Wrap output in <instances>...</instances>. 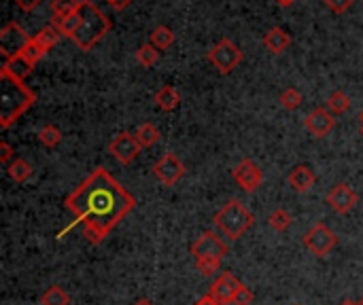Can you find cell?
<instances>
[{
  "label": "cell",
  "mask_w": 363,
  "mask_h": 305,
  "mask_svg": "<svg viewBox=\"0 0 363 305\" xmlns=\"http://www.w3.org/2000/svg\"><path fill=\"white\" fill-rule=\"evenodd\" d=\"M64 206L75 216V223L68 225L62 234H58V238H62L66 231L81 225L87 242L100 244L136 208V199L126 191L124 185L115 181L109 174V170L96 168L64 199Z\"/></svg>",
  "instance_id": "6da1fadb"
},
{
  "label": "cell",
  "mask_w": 363,
  "mask_h": 305,
  "mask_svg": "<svg viewBox=\"0 0 363 305\" xmlns=\"http://www.w3.org/2000/svg\"><path fill=\"white\" fill-rule=\"evenodd\" d=\"M36 102V93L23 79L0 66V127L7 130Z\"/></svg>",
  "instance_id": "7a4b0ae2"
},
{
  "label": "cell",
  "mask_w": 363,
  "mask_h": 305,
  "mask_svg": "<svg viewBox=\"0 0 363 305\" xmlns=\"http://www.w3.org/2000/svg\"><path fill=\"white\" fill-rule=\"evenodd\" d=\"M79 15H81V25L70 41L81 51H89L104 34H109L111 19L107 17V13H102V9L96 7L91 0H81Z\"/></svg>",
  "instance_id": "3957f363"
},
{
  "label": "cell",
  "mask_w": 363,
  "mask_h": 305,
  "mask_svg": "<svg viewBox=\"0 0 363 305\" xmlns=\"http://www.w3.org/2000/svg\"><path fill=\"white\" fill-rule=\"evenodd\" d=\"M212 223L228 240H240L255 225V214L242 201L230 199L226 206L214 214Z\"/></svg>",
  "instance_id": "277c9868"
},
{
  "label": "cell",
  "mask_w": 363,
  "mask_h": 305,
  "mask_svg": "<svg viewBox=\"0 0 363 305\" xmlns=\"http://www.w3.org/2000/svg\"><path fill=\"white\" fill-rule=\"evenodd\" d=\"M208 60L221 74H230L242 62V51L230 38H223L208 51Z\"/></svg>",
  "instance_id": "5b68a950"
},
{
  "label": "cell",
  "mask_w": 363,
  "mask_h": 305,
  "mask_svg": "<svg viewBox=\"0 0 363 305\" xmlns=\"http://www.w3.org/2000/svg\"><path fill=\"white\" fill-rule=\"evenodd\" d=\"M336 234L325 225V223H317L314 227H310V231H306V236L302 238V244L306 246V250H310L314 257H327V254L336 248Z\"/></svg>",
  "instance_id": "8992f818"
},
{
  "label": "cell",
  "mask_w": 363,
  "mask_h": 305,
  "mask_svg": "<svg viewBox=\"0 0 363 305\" xmlns=\"http://www.w3.org/2000/svg\"><path fill=\"white\" fill-rule=\"evenodd\" d=\"M30 34L21 28L17 21H9L5 23L3 32H0V54H3L5 62L15 58L17 54H21L23 47L30 43Z\"/></svg>",
  "instance_id": "52a82bcc"
},
{
  "label": "cell",
  "mask_w": 363,
  "mask_h": 305,
  "mask_svg": "<svg viewBox=\"0 0 363 305\" xmlns=\"http://www.w3.org/2000/svg\"><path fill=\"white\" fill-rule=\"evenodd\" d=\"M189 250L193 254V259H221L223 261L230 248L214 231H204L200 238H196V242L191 244Z\"/></svg>",
  "instance_id": "ba28073f"
},
{
  "label": "cell",
  "mask_w": 363,
  "mask_h": 305,
  "mask_svg": "<svg viewBox=\"0 0 363 305\" xmlns=\"http://www.w3.org/2000/svg\"><path fill=\"white\" fill-rule=\"evenodd\" d=\"M232 178L245 193H253L263 185V170L253 159H242L232 168Z\"/></svg>",
  "instance_id": "9c48e42d"
},
{
  "label": "cell",
  "mask_w": 363,
  "mask_h": 305,
  "mask_svg": "<svg viewBox=\"0 0 363 305\" xmlns=\"http://www.w3.org/2000/svg\"><path fill=\"white\" fill-rule=\"evenodd\" d=\"M140 144L136 140L134 134L130 132H119L117 136H113V140L109 142V152L111 155L119 161V163H132L136 157H138V152H140Z\"/></svg>",
  "instance_id": "30bf717a"
},
{
  "label": "cell",
  "mask_w": 363,
  "mask_h": 305,
  "mask_svg": "<svg viewBox=\"0 0 363 305\" xmlns=\"http://www.w3.org/2000/svg\"><path fill=\"white\" fill-rule=\"evenodd\" d=\"M153 174H155V178H157L162 185L175 187L181 181V178L185 176V166L175 155V152H166V155L153 166Z\"/></svg>",
  "instance_id": "8fae6325"
},
{
  "label": "cell",
  "mask_w": 363,
  "mask_h": 305,
  "mask_svg": "<svg viewBox=\"0 0 363 305\" xmlns=\"http://www.w3.org/2000/svg\"><path fill=\"white\" fill-rule=\"evenodd\" d=\"M327 206L336 212V214H349L355 206H357V201H359V195L353 191L351 185L346 183H338L329 189L327 197Z\"/></svg>",
  "instance_id": "7c38bea8"
},
{
  "label": "cell",
  "mask_w": 363,
  "mask_h": 305,
  "mask_svg": "<svg viewBox=\"0 0 363 305\" xmlns=\"http://www.w3.org/2000/svg\"><path fill=\"white\" fill-rule=\"evenodd\" d=\"M240 284H242V282H240V280H238L232 271H223V273L210 284V289H208V297L214 299L217 303L228 305V303L234 301V295L238 293Z\"/></svg>",
  "instance_id": "4fadbf2b"
},
{
  "label": "cell",
  "mask_w": 363,
  "mask_h": 305,
  "mask_svg": "<svg viewBox=\"0 0 363 305\" xmlns=\"http://www.w3.org/2000/svg\"><path fill=\"white\" fill-rule=\"evenodd\" d=\"M306 130L314 136V138H325L333 132V127H336V117L325 109V106H319V109H314L306 121Z\"/></svg>",
  "instance_id": "5bb4252c"
},
{
  "label": "cell",
  "mask_w": 363,
  "mask_h": 305,
  "mask_svg": "<svg viewBox=\"0 0 363 305\" xmlns=\"http://www.w3.org/2000/svg\"><path fill=\"white\" fill-rule=\"evenodd\" d=\"M287 183H289V187H292L294 191L306 193V191H310V189L314 187V183H317V176H314L312 168L300 163V166H296L292 172H289Z\"/></svg>",
  "instance_id": "9a60e30c"
},
{
  "label": "cell",
  "mask_w": 363,
  "mask_h": 305,
  "mask_svg": "<svg viewBox=\"0 0 363 305\" xmlns=\"http://www.w3.org/2000/svg\"><path fill=\"white\" fill-rule=\"evenodd\" d=\"M289 45H292V36H289L280 25H274V28H270L268 32L263 34V47L274 56L285 54V51L289 49Z\"/></svg>",
  "instance_id": "2e32d148"
},
{
  "label": "cell",
  "mask_w": 363,
  "mask_h": 305,
  "mask_svg": "<svg viewBox=\"0 0 363 305\" xmlns=\"http://www.w3.org/2000/svg\"><path fill=\"white\" fill-rule=\"evenodd\" d=\"M155 104L157 109H162L164 113H170L181 104V93L173 87V85H164L155 91Z\"/></svg>",
  "instance_id": "e0dca14e"
},
{
  "label": "cell",
  "mask_w": 363,
  "mask_h": 305,
  "mask_svg": "<svg viewBox=\"0 0 363 305\" xmlns=\"http://www.w3.org/2000/svg\"><path fill=\"white\" fill-rule=\"evenodd\" d=\"M52 25H56L62 36L72 38V36H75V32L79 30V25H81V15H79V11H77V13H72V15H68V17H54V19H52Z\"/></svg>",
  "instance_id": "ac0fdd59"
},
{
  "label": "cell",
  "mask_w": 363,
  "mask_h": 305,
  "mask_svg": "<svg viewBox=\"0 0 363 305\" xmlns=\"http://www.w3.org/2000/svg\"><path fill=\"white\" fill-rule=\"evenodd\" d=\"M7 172H9V178H11L13 183L21 185V183H26L28 178L32 176V166H30L26 159L15 157V159L7 166Z\"/></svg>",
  "instance_id": "d6986e66"
},
{
  "label": "cell",
  "mask_w": 363,
  "mask_h": 305,
  "mask_svg": "<svg viewBox=\"0 0 363 305\" xmlns=\"http://www.w3.org/2000/svg\"><path fill=\"white\" fill-rule=\"evenodd\" d=\"M325 109H327L333 117H340V115H344V113L351 109V98H349L344 91L336 89V91L327 98V102H325Z\"/></svg>",
  "instance_id": "ffe728a7"
},
{
  "label": "cell",
  "mask_w": 363,
  "mask_h": 305,
  "mask_svg": "<svg viewBox=\"0 0 363 305\" xmlns=\"http://www.w3.org/2000/svg\"><path fill=\"white\" fill-rule=\"evenodd\" d=\"M32 38H34L45 51H52V49L58 45V41L62 38V34H60V30L56 28V25H45V28H43L41 32H36Z\"/></svg>",
  "instance_id": "44dd1931"
},
{
  "label": "cell",
  "mask_w": 363,
  "mask_h": 305,
  "mask_svg": "<svg viewBox=\"0 0 363 305\" xmlns=\"http://www.w3.org/2000/svg\"><path fill=\"white\" fill-rule=\"evenodd\" d=\"M41 305H70V295L62 286L54 284L41 295Z\"/></svg>",
  "instance_id": "7402d4cb"
},
{
  "label": "cell",
  "mask_w": 363,
  "mask_h": 305,
  "mask_svg": "<svg viewBox=\"0 0 363 305\" xmlns=\"http://www.w3.org/2000/svg\"><path fill=\"white\" fill-rule=\"evenodd\" d=\"M134 136H136V140H138V144L142 148H149V146H153L160 140V130L153 123H142Z\"/></svg>",
  "instance_id": "603a6c76"
},
{
  "label": "cell",
  "mask_w": 363,
  "mask_h": 305,
  "mask_svg": "<svg viewBox=\"0 0 363 305\" xmlns=\"http://www.w3.org/2000/svg\"><path fill=\"white\" fill-rule=\"evenodd\" d=\"M3 68H7L11 74H15V76H19V79H26V76L32 72V64L23 58L21 54H17L15 58H11V60H7L5 64H3Z\"/></svg>",
  "instance_id": "cb8c5ba5"
},
{
  "label": "cell",
  "mask_w": 363,
  "mask_h": 305,
  "mask_svg": "<svg viewBox=\"0 0 363 305\" xmlns=\"http://www.w3.org/2000/svg\"><path fill=\"white\" fill-rule=\"evenodd\" d=\"M160 60V49H155L151 43H144L136 49V62L144 68H151L155 66Z\"/></svg>",
  "instance_id": "d4e9b609"
},
{
  "label": "cell",
  "mask_w": 363,
  "mask_h": 305,
  "mask_svg": "<svg viewBox=\"0 0 363 305\" xmlns=\"http://www.w3.org/2000/svg\"><path fill=\"white\" fill-rule=\"evenodd\" d=\"M173 43H175V32L168 28V25H157L151 32V45L155 49H168Z\"/></svg>",
  "instance_id": "484cf974"
},
{
  "label": "cell",
  "mask_w": 363,
  "mask_h": 305,
  "mask_svg": "<svg viewBox=\"0 0 363 305\" xmlns=\"http://www.w3.org/2000/svg\"><path fill=\"white\" fill-rule=\"evenodd\" d=\"M292 223H294V216L283 208L268 214V225H270V229H274V231H287V229L292 227Z\"/></svg>",
  "instance_id": "4316f807"
},
{
  "label": "cell",
  "mask_w": 363,
  "mask_h": 305,
  "mask_svg": "<svg viewBox=\"0 0 363 305\" xmlns=\"http://www.w3.org/2000/svg\"><path fill=\"white\" fill-rule=\"evenodd\" d=\"M81 9V0H52L54 17H68Z\"/></svg>",
  "instance_id": "83f0119b"
},
{
  "label": "cell",
  "mask_w": 363,
  "mask_h": 305,
  "mask_svg": "<svg viewBox=\"0 0 363 305\" xmlns=\"http://www.w3.org/2000/svg\"><path fill=\"white\" fill-rule=\"evenodd\" d=\"M38 140L47 148H56L62 142V132L58 130L56 125H45L38 130Z\"/></svg>",
  "instance_id": "f1b7e54d"
},
{
  "label": "cell",
  "mask_w": 363,
  "mask_h": 305,
  "mask_svg": "<svg viewBox=\"0 0 363 305\" xmlns=\"http://www.w3.org/2000/svg\"><path fill=\"white\" fill-rule=\"evenodd\" d=\"M302 102H304V98L296 87H289L280 93V106L285 111H298L302 106Z\"/></svg>",
  "instance_id": "f546056e"
},
{
  "label": "cell",
  "mask_w": 363,
  "mask_h": 305,
  "mask_svg": "<svg viewBox=\"0 0 363 305\" xmlns=\"http://www.w3.org/2000/svg\"><path fill=\"white\" fill-rule=\"evenodd\" d=\"M45 54H47V51H45L34 38H30V43H28L26 47H23V51H21V56L26 58L32 66H36V64L45 58Z\"/></svg>",
  "instance_id": "4dcf8cb0"
},
{
  "label": "cell",
  "mask_w": 363,
  "mask_h": 305,
  "mask_svg": "<svg viewBox=\"0 0 363 305\" xmlns=\"http://www.w3.org/2000/svg\"><path fill=\"white\" fill-rule=\"evenodd\" d=\"M221 267V259H196V269L202 275H214Z\"/></svg>",
  "instance_id": "1f68e13d"
},
{
  "label": "cell",
  "mask_w": 363,
  "mask_h": 305,
  "mask_svg": "<svg viewBox=\"0 0 363 305\" xmlns=\"http://www.w3.org/2000/svg\"><path fill=\"white\" fill-rule=\"evenodd\" d=\"M253 299H255L253 291H251L247 284H240L238 293L234 295V301H232V305H251V303H253Z\"/></svg>",
  "instance_id": "d6a6232c"
},
{
  "label": "cell",
  "mask_w": 363,
  "mask_h": 305,
  "mask_svg": "<svg viewBox=\"0 0 363 305\" xmlns=\"http://www.w3.org/2000/svg\"><path fill=\"white\" fill-rule=\"evenodd\" d=\"M323 3H325V5L333 11V13L340 15V13H346V11L353 7L355 0H323Z\"/></svg>",
  "instance_id": "836d02e7"
},
{
  "label": "cell",
  "mask_w": 363,
  "mask_h": 305,
  "mask_svg": "<svg viewBox=\"0 0 363 305\" xmlns=\"http://www.w3.org/2000/svg\"><path fill=\"white\" fill-rule=\"evenodd\" d=\"M0 161H3V163H11L13 161V146L7 140L0 142Z\"/></svg>",
  "instance_id": "e575fe53"
},
{
  "label": "cell",
  "mask_w": 363,
  "mask_h": 305,
  "mask_svg": "<svg viewBox=\"0 0 363 305\" xmlns=\"http://www.w3.org/2000/svg\"><path fill=\"white\" fill-rule=\"evenodd\" d=\"M43 0H15V5L21 9V11H26V13H32L34 9L41 7Z\"/></svg>",
  "instance_id": "d590c367"
},
{
  "label": "cell",
  "mask_w": 363,
  "mask_h": 305,
  "mask_svg": "<svg viewBox=\"0 0 363 305\" xmlns=\"http://www.w3.org/2000/svg\"><path fill=\"white\" fill-rule=\"evenodd\" d=\"M107 3H109L115 11H124V9H128V7H130L132 0H107Z\"/></svg>",
  "instance_id": "8d00e7d4"
},
{
  "label": "cell",
  "mask_w": 363,
  "mask_h": 305,
  "mask_svg": "<svg viewBox=\"0 0 363 305\" xmlns=\"http://www.w3.org/2000/svg\"><path fill=\"white\" fill-rule=\"evenodd\" d=\"M196 305H221V303H217L214 299H210V297L206 295V297H202V299H200V301H198Z\"/></svg>",
  "instance_id": "74e56055"
},
{
  "label": "cell",
  "mask_w": 363,
  "mask_h": 305,
  "mask_svg": "<svg viewBox=\"0 0 363 305\" xmlns=\"http://www.w3.org/2000/svg\"><path fill=\"white\" fill-rule=\"evenodd\" d=\"M132 305H155V303H153L151 299H147V297H140V299H136Z\"/></svg>",
  "instance_id": "f35d334b"
},
{
  "label": "cell",
  "mask_w": 363,
  "mask_h": 305,
  "mask_svg": "<svg viewBox=\"0 0 363 305\" xmlns=\"http://www.w3.org/2000/svg\"><path fill=\"white\" fill-rule=\"evenodd\" d=\"M276 3H278L280 7H289V5H294L296 0H276Z\"/></svg>",
  "instance_id": "ab89813d"
},
{
  "label": "cell",
  "mask_w": 363,
  "mask_h": 305,
  "mask_svg": "<svg viewBox=\"0 0 363 305\" xmlns=\"http://www.w3.org/2000/svg\"><path fill=\"white\" fill-rule=\"evenodd\" d=\"M359 125L363 127V109H361V113H359Z\"/></svg>",
  "instance_id": "60d3db41"
},
{
  "label": "cell",
  "mask_w": 363,
  "mask_h": 305,
  "mask_svg": "<svg viewBox=\"0 0 363 305\" xmlns=\"http://www.w3.org/2000/svg\"><path fill=\"white\" fill-rule=\"evenodd\" d=\"M340 305H353V301H351V299H344V301H342Z\"/></svg>",
  "instance_id": "b9f144b4"
},
{
  "label": "cell",
  "mask_w": 363,
  "mask_h": 305,
  "mask_svg": "<svg viewBox=\"0 0 363 305\" xmlns=\"http://www.w3.org/2000/svg\"><path fill=\"white\" fill-rule=\"evenodd\" d=\"M359 305H363V297H361V299H359Z\"/></svg>",
  "instance_id": "7bdbcfd3"
},
{
  "label": "cell",
  "mask_w": 363,
  "mask_h": 305,
  "mask_svg": "<svg viewBox=\"0 0 363 305\" xmlns=\"http://www.w3.org/2000/svg\"><path fill=\"white\" fill-rule=\"evenodd\" d=\"M353 305H359V301H353Z\"/></svg>",
  "instance_id": "ee69618b"
},
{
  "label": "cell",
  "mask_w": 363,
  "mask_h": 305,
  "mask_svg": "<svg viewBox=\"0 0 363 305\" xmlns=\"http://www.w3.org/2000/svg\"><path fill=\"white\" fill-rule=\"evenodd\" d=\"M361 136H363V127H361Z\"/></svg>",
  "instance_id": "f6af8a7d"
},
{
  "label": "cell",
  "mask_w": 363,
  "mask_h": 305,
  "mask_svg": "<svg viewBox=\"0 0 363 305\" xmlns=\"http://www.w3.org/2000/svg\"><path fill=\"white\" fill-rule=\"evenodd\" d=\"M296 305H302V303H296Z\"/></svg>",
  "instance_id": "bcb514c9"
}]
</instances>
